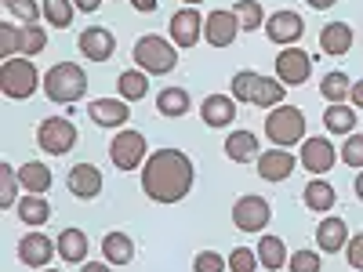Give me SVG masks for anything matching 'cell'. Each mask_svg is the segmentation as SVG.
<instances>
[{
	"label": "cell",
	"instance_id": "obj_1",
	"mask_svg": "<svg viewBox=\"0 0 363 272\" xmlns=\"http://www.w3.org/2000/svg\"><path fill=\"white\" fill-rule=\"evenodd\" d=\"M193 181H196V167L182 149H157V153H149V160L142 167V189L157 203L186 200Z\"/></svg>",
	"mask_w": 363,
	"mask_h": 272
},
{
	"label": "cell",
	"instance_id": "obj_2",
	"mask_svg": "<svg viewBox=\"0 0 363 272\" xmlns=\"http://www.w3.org/2000/svg\"><path fill=\"white\" fill-rule=\"evenodd\" d=\"M44 95L58 106H69L80 102L87 95V73L77 62H58L44 73Z\"/></svg>",
	"mask_w": 363,
	"mask_h": 272
},
{
	"label": "cell",
	"instance_id": "obj_3",
	"mask_svg": "<svg viewBox=\"0 0 363 272\" xmlns=\"http://www.w3.org/2000/svg\"><path fill=\"white\" fill-rule=\"evenodd\" d=\"M135 66L149 76H167L174 66H178V51L167 37H157V33H145L135 40Z\"/></svg>",
	"mask_w": 363,
	"mask_h": 272
},
{
	"label": "cell",
	"instance_id": "obj_4",
	"mask_svg": "<svg viewBox=\"0 0 363 272\" xmlns=\"http://www.w3.org/2000/svg\"><path fill=\"white\" fill-rule=\"evenodd\" d=\"M265 138L277 149H291L306 142V113L298 106H277L265 116Z\"/></svg>",
	"mask_w": 363,
	"mask_h": 272
},
{
	"label": "cell",
	"instance_id": "obj_5",
	"mask_svg": "<svg viewBox=\"0 0 363 272\" xmlns=\"http://www.w3.org/2000/svg\"><path fill=\"white\" fill-rule=\"evenodd\" d=\"M0 87H4L8 98H29L37 87H44L37 66L29 58H4V69H0Z\"/></svg>",
	"mask_w": 363,
	"mask_h": 272
},
{
	"label": "cell",
	"instance_id": "obj_6",
	"mask_svg": "<svg viewBox=\"0 0 363 272\" xmlns=\"http://www.w3.org/2000/svg\"><path fill=\"white\" fill-rule=\"evenodd\" d=\"M109 160H113L116 171H138V167H145V160H149V142H145V135L124 128V131L109 142Z\"/></svg>",
	"mask_w": 363,
	"mask_h": 272
},
{
	"label": "cell",
	"instance_id": "obj_7",
	"mask_svg": "<svg viewBox=\"0 0 363 272\" xmlns=\"http://www.w3.org/2000/svg\"><path fill=\"white\" fill-rule=\"evenodd\" d=\"M77 128L69 124L66 116H48V120H40V128H37V145L44 149V153H51V157H66L69 149L77 145Z\"/></svg>",
	"mask_w": 363,
	"mask_h": 272
},
{
	"label": "cell",
	"instance_id": "obj_8",
	"mask_svg": "<svg viewBox=\"0 0 363 272\" xmlns=\"http://www.w3.org/2000/svg\"><path fill=\"white\" fill-rule=\"evenodd\" d=\"M269 222H272V207H269L265 196L247 193V196H240V200L233 203V225H236L240 232H262Z\"/></svg>",
	"mask_w": 363,
	"mask_h": 272
},
{
	"label": "cell",
	"instance_id": "obj_9",
	"mask_svg": "<svg viewBox=\"0 0 363 272\" xmlns=\"http://www.w3.org/2000/svg\"><path fill=\"white\" fill-rule=\"evenodd\" d=\"M313 76V55L301 47H284L277 55V80L284 87H298Z\"/></svg>",
	"mask_w": 363,
	"mask_h": 272
},
{
	"label": "cell",
	"instance_id": "obj_10",
	"mask_svg": "<svg viewBox=\"0 0 363 272\" xmlns=\"http://www.w3.org/2000/svg\"><path fill=\"white\" fill-rule=\"evenodd\" d=\"M335 160H338V149H335V142L330 138H306L301 142V153H298V164L306 167L313 178H320V174H327L330 167H335Z\"/></svg>",
	"mask_w": 363,
	"mask_h": 272
},
{
	"label": "cell",
	"instance_id": "obj_11",
	"mask_svg": "<svg viewBox=\"0 0 363 272\" xmlns=\"http://www.w3.org/2000/svg\"><path fill=\"white\" fill-rule=\"evenodd\" d=\"M301 33H306V22H301L298 11H272L265 18V37L280 47H294L301 40Z\"/></svg>",
	"mask_w": 363,
	"mask_h": 272
},
{
	"label": "cell",
	"instance_id": "obj_12",
	"mask_svg": "<svg viewBox=\"0 0 363 272\" xmlns=\"http://www.w3.org/2000/svg\"><path fill=\"white\" fill-rule=\"evenodd\" d=\"M171 44L174 47H196L203 37V15L196 8H182L171 15Z\"/></svg>",
	"mask_w": 363,
	"mask_h": 272
},
{
	"label": "cell",
	"instance_id": "obj_13",
	"mask_svg": "<svg viewBox=\"0 0 363 272\" xmlns=\"http://www.w3.org/2000/svg\"><path fill=\"white\" fill-rule=\"evenodd\" d=\"M236 37H240V22H236L233 11L218 8V11H211V15L203 18V40H207L211 47H229Z\"/></svg>",
	"mask_w": 363,
	"mask_h": 272
},
{
	"label": "cell",
	"instance_id": "obj_14",
	"mask_svg": "<svg viewBox=\"0 0 363 272\" xmlns=\"http://www.w3.org/2000/svg\"><path fill=\"white\" fill-rule=\"evenodd\" d=\"M113 51H116V37L106 26H87L80 33V55L87 62H109Z\"/></svg>",
	"mask_w": 363,
	"mask_h": 272
},
{
	"label": "cell",
	"instance_id": "obj_15",
	"mask_svg": "<svg viewBox=\"0 0 363 272\" xmlns=\"http://www.w3.org/2000/svg\"><path fill=\"white\" fill-rule=\"evenodd\" d=\"M51 254H58V244H51V239L44 232H26L18 239V261L22 265H33V268H44L51 261Z\"/></svg>",
	"mask_w": 363,
	"mask_h": 272
},
{
	"label": "cell",
	"instance_id": "obj_16",
	"mask_svg": "<svg viewBox=\"0 0 363 272\" xmlns=\"http://www.w3.org/2000/svg\"><path fill=\"white\" fill-rule=\"evenodd\" d=\"M87 116L95 120L99 128H124L131 120V109L124 98H95L87 106Z\"/></svg>",
	"mask_w": 363,
	"mask_h": 272
},
{
	"label": "cell",
	"instance_id": "obj_17",
	"mask_svg": "<svg viewBox=\"0 0 363 272\" xmlns=\"http://www.w3.org/2000/svg\"><path fill=\"white\" fill-rule=\"evenodd\" d=\"M66 186L77 200H95L102 193V171L91 167V164H77V167H69Z\"/></svg>",
	"mask_w": 363,
	"mask_h": 272
},
{
	"label": "cell",
	"instance_id": "obj_18",
	"mask_svg": "<svg viewBox=\"0 0 363 272\" xmlns=\"http://www.w3.org/2000/svg\"><path fill=\"white\" fill-rule=\"evenodd\" d=\"M200 120L207 128H229L236 120V98L233 95H207L200 102Z\"/></svg>",
	"mask_w": 363,
	"mask_h": 272
},
{
	"label": "cell",
	"instance_id": "obj_19",
	"mask_svg": "<svg viewBox=\"0 0 363 272\" xmlns=\"http://www.w3.org/2000/svg\"><path fill=\"white\" fill-rule=\"evenodd\" d=\"M298 160L287 153V149H269V153H258V174L265 181H287L294 174Z\"/></svg>",
	"mask_w": 363,
	"mask_h": 272
},
{
	"label": "cell",
	"instance_id": "obj_20",
	"mask_svg": "<svg viewBox=\"0 0 363 272\" xmlns=\"http://www.w3.org/2000/svg\"><path fill=\"white\" fill-rule=\"evenodd\" d=\"M349 244V225L342 218H323L316 225V247L327 251V254H338L342 247Z\"/></svg>",
	"mask_w": 363,
	"mask_h": 272
},
{
	"label": "cell",
	"instance_id": "obj_21",
	"mask_svg": "<svg viewBox=\"0 0 363 272\" xmlns=\"http://www.w3.org/2000/svg\"><path fill=\"white\" fill-rule=\"evenodd\" d=\"M320 47L327 55H345L352 47V26L349 22H327L320 29Z\"/></svg>",
	"mask_w": 363,
	"mask_h": 272
},
{
	"label": "cell",
	"instance_id": "obj_22",
	"mask_svg": "<svg viewBox=\"0 0 363 272\" xmlns=\"http://www.w3.org/2000/svg\"><path fill=\"white\" fill-rule=\"evenodd\" d=\"M258 265L262 268H269V272H280L284 268V261H287V247H284V239L280 236H272V232H265L262 239H258Z\"/></svg>",
	"mask_w": 363,
	"mask_h": 272
},
{
	"label": "cell",
	"instance_id": "obj_23",
	"mask_svg": "<svg viewBox=\"0 0 363 272\" xmlns=\"http://www.w3.org/2000/svg\"><path fill=\"white\" fill-rule=\"evenodd\" d=\"M55 244H58V258L69 261V265H80L87 258V236L80 229H62Z\"/></svg>",
	"mask_w": 363,
	"mask_h": 272
},
{
	"label": "cell",
	"instance_id": "obj_24",
	"mask_svg": "<svg viewBox=\"0 0 363 272\" xmlns=\"http://www.w3.org/2000/svg\"><path fill=\"white\" fill-rule=\"evenodd\" d=\"M225 157L233 164H247V160H258V138L251 131H233L225 138Z\"/></svg>",
	"mask_w": 363,
	"mask_h": 272
},
{
	"label": "cell",
	"instance_id": "obj_25",
	"mask_svg": "<svg viewBox=\"0 0 363 272\" xmlns=\"http://www.w3.org/2000/svg\"><path fill=\"white\" fill-rule=\"evenodd\" d=\"M102 254L109 265H128L135 258V239L128 232H106L102 239Z\"/></svg>",
	"mask_w": 363,
	"mask_h": 272
},
{
	"label": "cell",
	"instance_id": "obj_26",
	"mask_svg": "<svg viewBox=\"0 0 363 272\" xmlns=\"http://www.w3.org/2000/svg\"><path fill=\"white\" fill-rule=\"evenodd\" d=\"M323 128H327L330 135H342V138H349V135L356 131V109H349L345 102H338V106L323 109Z\"/></svg>",
	"mask_w": 363,
	"mask_h": 272
},
{
	"label": "cell",
	"instance_id": "obj_27",
	"mask_svg": "<svg viewBox=\"0 0 363 272\" xmlns=\"http://www.w3.org/2000/svg\"><path fill=\"white\" fill-rule=\"evenodd\" d=\"M18 181H22L26 193L44 196V193L51 189V167H44V164H37V160H29V164L18 167Z\"/></svg>",
	"mask_w": 363,
	"mask_h": 272
},
{
	"label": "cell",
	"instance_id": "obj_28",
	"mask_svg": "<svg viewBox=\"0 0 363 272\" xmlns=\"http://www.w3.org/2000/svg\"><path fill=\"white\" fill-rule=\"evenodd\" d=\"M157 109L164 113V116H186L189 109H193V102H189V91L186 87H164L160 95H157Z\"/></svg>",
	"mask_w": 363,
	"mask_h": 272
},
{
	"label": "cell",
	"instance_id": "obj_29",
	"mask_svg": "<svg viewBox=\"0 0 363 272\" xmlns=\"http://www.w3.org/2000/svg\"><path fill=\"white\" fill-rule=\"evenodd\" d=\"M116 87H120V98H124V102H142V98L149 95V73H142V69L135 66V69H128V73H120Z\"/></svg>",
	"mask_w": 363,
	"mask_h": 272
},
{
	"label": "cell",
	"instance_id": "obj_30",
	"mask_svg": "<svg viewBox=\"0 0 363 272\" xmlns=\"http://www.w3.org/2000/svg\"><path fill=\"white\" fill-rule=\"evenodd\" d=\"M301 200H306V207L309 210H320V215H323V210H330V207H335V186H330V181H323V178H313L309 181V186H306V193H301Z\"/></svg>",
	"mask_w": 363,
	"mask_h": 272
},
{
	"label": "cell",
	"instance_id": "obj_31",
	"mask_svg": "<svg viewBox=\"0 0 363 272\" xmlns=\"http://www.w3.org/2000/svg\"><path fill=\"white\" fill-rule=\"evenodd\" d=\"M18 218H22V225H44L51 218V203L37 193H29L18 200Z\"/></svg>",
	"mask_w": 363,
	"mask_h": 272
},
{
	"label": "cell",
	"instance_id": "obj_32",
	"mask_svg": "<svg viewBox=\"0 0 363 272\" xmlns=\"http://www.w3.org/2000/svg\"><path fill=\"white\" fill-rule=\"evenodd\" d=\"M251 106H258V109H277V106H284V84H280V80H269V76H258L255 95H251Z\"/></svg>",
	"mask_w": 363,
	"mask_h": 272
},
{
	"label": "cell",
	"instance_id": "obj_33",
	"mask_svg": "<svg viewBox=\"0 0 363 272\" xmlns=\"http://www.w3.org/2000/svg\"><path fill=\"white\" fill-rule=\"evenodd\" d=\"M233 15H236L240 29H247V33H255V29H265V11H262L258 0H236Z\"/></svg>",
	"mask_w": 363,
	"mask_h": 272
},
{
	"label": "cell",
	"instance_id": "obj_34",
	"mask_svg": "<svg viewBox=\"0 0 363 272\" xmlns=\"http://www.w3.org/2000/svg\"><path fill=\"white\" fill-rule=\"evenodd\" d=\"M320 91H323V98H327L330 106H338V102H345V98H349L352 80H349L345 73H338V69H330V73L320 80Z\"/></svg>",
	"mask_w": 363,
	"mask_h": 272
},
{
	"label": "cell",
	"instance_id": "obj_35",
	"mask_svg": "<svg viewBox=\"0 0 363 272\" xmlns=\"http://www.w3.org/2000/svg\"><path fill=\"white\" fill-rule=\"evenodd\" d=\"M73 11H77L73 0H44V18L55 29H69L73 26Z\"/></svg>",
	"mask_w": 363,
	"mask_h": 272
},
{
	"label": "cell",
	"instance_id": "obj_36",
	"mask_svg": "<svg viewBox=\"0 0 363 272\" xmlns=\"http://www.w3.org/2000/svg\"><path fill=\"white\" fill-rule=\"evenodd\" d=\"M18 167L4 164L0 167V207H18Z\"/></svg>",
	"mask_w": 363,
	"mask_h": 272
},
{
	"label": "cell",
	"instance_id": "obj_37",
	"mask_svg": "<svg viewBox=\"0 0 363 272\" xmlns=\"http://www.w3.org/2000/svg\"><path fill=\"white\" fill-rule=\"evenodd\" d=\"M22 40H26V33L15 22H0V58H15L22 51Z\"/></svg>",
	"mask_w": 363,
	"mask_h": 272
},
{
	"label": "cell",
	"instance_id": "obj_38",
	"mask_svg": "<svg viewBox=\"0 0 363 272\" xmlns=\"http://www.w3.org/2000/svg\"><path fill=\"white\" fill-rule=\"evenodd\" d=\"M22 33H26V40H22V55H26V58H33V55L44 51V44H48V29H44L40 22L22 26Z\"/></svg>",
	"mask_w": 363,
	"mask_h": 272
},
{
	"label": "cell",
	"instance_id": "obj_39",
	"mask_svg": "<svg viewBox=\"0 0 363 272\" xmlns=\"http://www.w3.org/2000/svg\"><path fill=\"white\" fill-rule=\"evenodd\" d=\"M258 76H262V73H255V69H240V73L233 76V98L251 106V95H255V84H258Z\"/></svg>",
	"mask_w": 363,
	"mask_h": 272
},
{
	"label": "cell",
	"instance_id": "obj_40",
	"mask_svg": "<svg viewBox=\"0 0 363 272\" xmlns=\"http://www.w3.org/2000/svg\"><path fill=\"white\" fill-rule=\"evenodd\" d=\"M4 8H8L15 18H22V26L37 22V18L44 15V4H37V0H4Z\"/></svg>",
	"mask_w": 363,
	"mask_h": 272
},
{
	"label": "cell",
	"instance_id": "obj_41",
	"mask_svg": "<svg viewBox=\"0 0 363 272\" xmlns=\"http://www.w3.org/2000/svg\"><path fill=\"white\" fill-rule=\"evenodd\" d=\"M342 164L345 167H359L363 171V135H349L345 142H342Z\"/></svg>",
	"mask_w": 363,
	"mask_h": 272
},
{
	"label": "cell",
	"instance_id": "obj_42",
	"mask_svg": "<svg viewBox=\"0 0 363 272\" xmlns=\"http://www.w3.org/2000/svg\"><path fill=\"white\" fill-rule=\"evenodd\" d=\"M225 268H229V261L218 251H200L193 258V272H225Z\"/></svg>",
	"mask_w": 363,
	"mask_h": 272
},
{
	"label": "cell",
	"instance_id": "obj_43",
	"mask_svg": "<svg viewBox=\"0 0 363 272\" xmlns=\"http://www.w3.org/2000/svg\"><path fill=\"white\" fill-rule=\"evenodd\" d=\"M287 268H291V272H320L323 261H320V254H313V251H294V254L287 258Z\"/></svg>",
	"mask_w": 363,
	"mask_h": 272
},
{
	"label": "cell",
	"instance_id": "obj_44",
	"mask_svg": "<svg viewBox=\"0 0 363 272\" xmlns=\"http://www.w3.org/2000/svg\"><path fill=\"white\" fill-rule=\"evenodd\" d=\"M255 265H258V251L251 247H236L229 254V272H255Z\"/></svg>",
	"mask_w": 363,
	"mask_h": 272
},
{
	"label": "cell",
	"instance_id": "obj_45",
	"mask_svg": "<svg viewBox=\"0 0 363 272\" xmlns=\"http://www.w3.org/2000/svg\"><path fill=\"white\" fill-rule=\"evenodd\" d=\"M345 258L356 272H363V232L359 236H349V244H345Z\"/></svg>",
	"mask_w": 363,
	"mask_h": 272
},
{
	"label": "cell",
	"instance_id": "obj_46",
	"mask_svg": "<svg viewBox=\"0 0 363 272\" xmlns=\"http://www.w3.org/2000/svg\"><path fill=\"white\" fill-rule=\"evenodd\" d=\"M77 4V11H84V15H95L99 8H102V0H73Z\"/></svg>",
	"mask_w": 363,
	"mask_h": 272
},
{
	"label": "cell",
	"instance_id": "obj_47",
	"mask_svg": "<svg viewBox=\"0 0 363 272\" xmlns=\"http://www.w3.org/2000/svg\"><path fill=\"white\" fill-rule=\"evenodd\" d=\"M349 98H352V106H356V109H363V80H352Z\"/></svg>",
	"mask_w": 363,
	"mask_h": 272
},
{
	"label": "cell",
	"instance_id": "obj_48",
	"mask_svg": "<svg viewBox=\"0 0 363 272\" xmlns=\"http://www.w3.org/2000/svg\"><path fill=\"white\" fill-rule=\"evenodd\" d=\"M80 272H113V265L109 261H84Z\"/></svg>",
	"mask_w": 363,
	"mask_h": 272
},
{
	"label": "cell",
	"instance_id": "obj_49",
	"mask_svg": "<svg viewBox=\"0 0 363 272\" xmlns=\"http://www.w3.org/2000/svg\"><path fill=\"white\" fill-rule=\"evenodd\" d=\"M135 4V11H142V15H153L157 11V0H131Z\"/></svg>",
	"mask_w": 363,
	"mask_h": 272
},
{
	"label": "cell",
	"instance_id": "obj_50",
	"mask_svg": "<svg viewBox=\"0 0 363 272\" xmlns=\"http://www.w3.org/2000/svg\"><path fill=\"white\" fill-rule=\"evenodd\" d=\"M306 4H309V8H316V11H327V8H335L338 0H306Z\"/></svg>",
	"mask_w": 363,
	"mask_h": 272
},
{
	"label": "cell",
	"instance_id": "obj_51",
	"mask_svg": "<svg viewBox=\"0 0 363 272\" xmlns=\"http://www.w3.org/2000/svg\"><path fill=\"white\" fill-rule=\"evenodd\" d=\"M352 189H356V196H359V200H363V171H359V174H356V186H352Z\"/></svg>",
	"mask_w": 363,
	"mask_h": 272
},
{
	"label": "cell",
	"instance_id": "obj_52",
	"mask_svg": "<svg viewBox=\"0 0 363 272\" xmlns=\"http://www.w3.org/2000/svg\"><path fill=\"white\" fill-rule=\"evenodd\" d=\"M182 4H186V8H196V4H200V0H182Z\"/></svg>",
	"mask_w": 363,
	"mask_h": 272
},
{
	"label": "cell",
	"instance_id": "obj_53",
	"mask_svg": "<svg viewBox=\"0 0 363 272\" xmlns=\"http://www.w3.org/2000/svg\"><path fill=\"white\" fill-rule=\"evenodd\" d=\"M40 272H58V268H40Z\"/></svg>",
	"mask_w": 363,
	"mask_h": 272
}]
</instances>
